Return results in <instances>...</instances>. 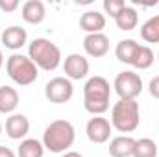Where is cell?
I'll use <instances>...</instances> for the list:
<instances>
[{
  "instance_id": "6da1fadb",
  "label": "cell",
  "mask_w": 159,
  "mask_h": 157,
  "mask_svg": "<svg viewBox=\"0 0 159 157\" xmlns=\"http://www.w3.org/2000/svg\"><path fill=\"white\" fill-rule=\"evenodd\" d=\"M111 85L104 76H93L83 85V107L93 117L104 115L109 109Z\"/></svg>"
},
{
  "instance_id": "7a4b0ae2",
  "label": "cell",
  "mask_w": 159,
  "mask_h": 157,
  "mask_svg": "<svg viewBox=\"0 0 159 157\" xmlns=\"http://www.w3.org/2000/svg\"><path fill=\"white\" fill-rule=\"evenodd\" d=\"M74 141H76V129H74L72 122H69L65 118L52 120L44 128L43 146H44V150H48L52 154L69 152V148L74 144Z\"/></svg>"
},
{
  "instance_id": "3957f363",
  "label": "cell",
  "mask_w": 159,
  "mask_h": 157,
  "mask_svg": "<svg viewBox=\"0 0 159 157\" xmlns=\"http://www.w3.org/2000/svg\"><path fill=\"white\" fill-rule=\"evenodd\" d=\"M28 57L37 65V69L52 72L61 65V50L50 39H34L28 44Z\"/></svg>"
},
{
  "instance_id": "277c9868",
  "label": "cell",
  "mask_w": 159,
  "mask_h": 157,
  "mask_svg": "<svg viewBox=\"0 0 159 157\" xmlns=\"http://www.w3.org/2000/svg\"><path fill=\"white\" fill-rule=\"evenodd\" d=\"M141 113L137 100H120L111 109V126L120 133H131L139 128Z\"/></svg>"
},
{
  "instance_id": "5b68a950",
  "label": "cell",
  "mask_w": 159,
  "mask_h": 157,
  "mask_svg": "<svg viewBox=\"0 0 159 157\" xmlns=\"http://www.w3.org/2000/svg\"><path fill=\"white\" fill-rule=\"evenodd\" d=\"M6 70L7 76L13 79L17 85H32L39 78V69L37 65L24 54H11L6 61Z\"/></svg>"
},
{
  "instance_id": "8992f818",
  "label": "cell",
  "mask_w": 159,
  "mask_h": 157,
  "mask_svg": "<svg viewBox=\"0 0 159 157\" xmlns=\"http://www.w3.org/2000/svg\"><path fill=\"white\" fill-rule=\"evenodd\" d=\"M113 89L120 100H135L143 92V79L133 70H122L113 81Z\"/></svg>"
},
{
  "instance_id": "52a82bcc",
  "label": "cell",
  "mask_w": 159,
  "mask_h": 157,
  "mask_svg": "<svg viewBox=\"0 0 159 157\" xmlns=\"http://www.w3.org/2000/svg\"><path fill=\"white\" fill-rule=\"evenodd\" d=\"M44 96L52 104H67L74 96L72 81L63 76H56L44 85Z\"/></svg>"
},
{
  "instance_id": "ba28073f",
  "label": "cell",
  "mask_w": 159,
  "mask_h": 157,
  "mask_svg": "<svg viewBox=\"0 0 159 157\" xmlns=\"http://www.w3.org/2000/svg\"><path fill=\"white\" fill-rule=\"evenodd\" d=\"M111 131H113V126L111 122L106 117L98 115V117H93L87 126H85V133H87V139L94 144H104L109 141L111 137Z\"/></svg>"
},
{
  "instance_id": "9c48e42d",
  "label": "cell",
  "mask_w": 159,
  "mask_h": 157,
  "mask_svg": "<svg viewBox=\"0 0 159 157\" xmlns=\"http://www.w3.org/2000/svg\"><path fill=\"white\" fill-rule=\"evenodd\" d=\"M89 59L81 54H69L63 61V70H65V78L69 79H83L89 74Z\"/></svg>"
},
{
  "instance_id": "30bf717a",
  "label": "cell",
  "mask_w": 159,
  "mask_h": 157,
  "mask_svg": "<svg viewBox=\"0 0 159 157\" xmlns=\"http://www.w3.org/2000/svg\"><path fill=\"white\" fill-rule=\"evenodd\" d=\"M30 133V120L26 115H20V113H13L9 115L6 120V135L13 141H24L26 135Z\"/></svg>"
},
{
  "instance_id": "8fae6325",
  "label": "cell",
  "mask_w": 159,
  "mask_h": 157,
  "mask_svg": "<svg viewBox=\"0 0 159 157\" xmlns=\"http://www.w3.org/2000/svg\"><path fill=\"white\" fill-rule=\"evenodd\" d=\"M83 50L91 57H104L109 52V37L102 34H89L83 39Z\"/></svg>"
},
{
  "instance_id": "7c38bea8",
  "label": "cell",
  "mask_w": 159,
  "mask_h": 157,
  "mask_svg": "<svg viewBox=\"0 0 159 157\" xmlns=\"http://www.w3.org/2000/svg\"><path fill=\"white\" fill-rule=\"evenodd\" d=\"M80 28L89 35V34H102V30L106 28V15L96 11V9H91V11H85L81 17H80Z\"/></svg>"
},
{
  "instance_id": "4fadbf2b",
  "label": "cell",
  "mask_w": 159,
  "mask_h": 157,
  "mask_svg": "<svg viewBox=\"0 0 159 157\" xmlns=\"http://www.w3.org/2000/svg\"><path fill=\"white\" fill-rule=\"evenodd\" d=\"M0 39H2V44H4L6 48H9V50H19V48H22V46L26 44L28 34H26V30H24L22 26H9V28H6V30L2 32Z\"/></svg>"
},
{
  "instance_id": "5bb4252c",
  "label": "cell",
  "mask_w": 159,
  "mask_h": 157,
  "mask_svg": "<svg viewBox=\"0 0 159 157\" xmlns=\"http://www.w3.org/2000/svg\"><path fill=\"white\" fill-rule=\"evenodd\" d=\"M135 139L129 135H119L109 142V155L111 157H133Z\"/></svg>"
},
{
  "instance_id": "9a60e30c",
  "label": "cell",
  "mask_w": 159,
  "mask_h": 157,
  "mask_svg": "<svg viewBox=\"0 0 159 157\" xmlns=\"http://www.w3.org/2000/svg\"><path fill=\"white\" fill-rule=\"evenodd\" d=\"M46 17V7L41 0H28L22 4V19L28 24H41Z\"/></svg>"
},
{
  "instance_id": "2e32d148",
  "label": "cell",
  "mask_w": 159,
  "mask_h": 157,
  "mask_svg": "<svg viewBox=\"0 0 159 157\" xmlns=\"http://www.w3.org/2000/svg\"><path fill=\"white\" fill-rule=\"evenodd\" d=\"M19 92L11 85H0V113L4 115H13V111L19 105Z\"/></svg>"
},
{
  "instance_id": "e0dca14e",
  "label": "cell",
  "mask_w": 159,
  "mask_h": 157,
  "mask_svg": "<svg viewBox=\"0 0 159 157\" xmlns=\"http://www.w3.org/2000/svg\"><path fill=\"white\" fill-rule=\"evenodd\" d=\"M115 24H117V28L122 30V32L135 30L137 24H139V13H137V9L131 7V6H126L119 13V17L115 19Z\"/></svg>"
},
{
  "instance_id": "ac0fdd59",
  "label": "cell",
  "mask_w": 159,
  "mask_h": 157,
  "mask_svg": "<svg viewBox=\"0 0 159 157\" xmlns=\"http://www.w3.org/2000/svg\"><path fill=\"white\" fill-rule=\"evenodd\" d=\"M152 65H154V52H152V48L146 46V44H139V48H137V52H135V56L131 59V67L137 69V70H146Z\"/></svg>"
},
{
  "instance_id": "d6986e66",
  "label": "cell",
  "mask_w": 159,
  "mask_h": 157,
  "mask_svg": "<svg viewBox=\"0 0 159 157\" xmlns=\"http://www.w3.org/2000/svg\"><path fill=\"white\" fill-rule=\"evenodd\" d=\"M137 48H139V43L135 39H122L115 48V56H117V59L120 63L131 65V59H133Z\"/></svg>"
},
{
  "instance_id": "ffe728a7",
  "label": "cell",
  "mask_w": 159,
  "mask_h": 157,
  "mask_svg": "<svg viewBox=\"0 0 159 157\" xmlns=\"http://www.w3.org/2000/svg\"><path fill=\"white\" fill-rule=\"evenodd\" d=\"M44 146L37 139H24L20 141V146L17 150V157H43Z\"/></svg>"
},
{
  "instance_id": "44dd1931",
  "label": "cell",
  "mask_w": 159,
  "mask_h": 157,
  "mask_svg": "<svg viewBox=\"0 0 159 157\" xmlns=\"http://www.w3.org/2000/svg\"><path fill=\"white\" fill-rule=\"evenodd\" d=\"M141 37L150 44H159V15L150 17L141 26Z\"/></svg>"
},
{
  "instance_id": "7402d4cb",
  "label": "cell",
  "mask_w": 159,
  "mask_h": 157,
  "mask_svg": "<svg viewBox=\"0 0 159 157\" xmlns=\"http://www.w3.org/2000/svg\"><path fill=\"white\" fill-rule=\"evenodd\" d=\"M133 157H157V144L148 137L135 141Z\"/></svg>"
},
{
  "instance_id": "603a6c76",
  "label": "cell",
  "mask_w": 159,
  "mask_h": 157,
  "mask_svg": "<svg viewBox=\"0 0 159 157\" xmlns=\"http://www.w3.org/2000/svg\"><path fill=\"white\" fill-rule=\"evenodd\" d=\"M128 4L124 2V0H104V11L109 15V17H113V19H117L119 17V13L126 7Z\"/></svg>"
},
{
  "instance_id": "cb8c5ba5",
  "label": "cell",
  "mask_w": 159,
  "mask_h": 157,
  "mask_svg": "<svg viewBox=\"0 0 159 157\" xmlns=\"http://www.w3.org/2000/svg\"><path fill=\"white\" fill-rule=\"evenodd\" d=\"M19 7V0H0V11L11 13Z\"/></svg>"
},
{
  "instance_id": "d4e9b609",
  "label": "cell",
  "mask_w": 159,
  "mask_h": 157,
  "mask_svg": "<svg viewBox=\"0 0 159 157\" xmlns=\"http://www.w3.org/2000/svg\"><path fill=\"white\" fill-rule=\"evenodd\" d=\"M148 89H150V94H152L154 98H157V100H159V76H156V78L150 81Z\"/></svg>"
},
{
  "instance_id": "484cf974",
  "label": "cell",
  "mask_w": 159,
  "mask_h": 157,
  "mask_svg": "<svg viewBox=\"0 0 159 157\" xmlns=\"http://www.w3.org/2000/svg\"><path fill=\"white\" fill-rule=\"evenodd\" d=\"M0 157H17V154L7 146H0Z\"/></svg>"
},
{
  "instance_id": "4316f807",
  "label": "cell",
  "mask_w": 159,
  "mask_h": 157,
  "mask_svg": "<svg viewBox=\"0 0 159 157\" xmlns=\"http://www.w3.org/2000/svg\"><path fill=\"white\" fill-rule=\"evenodd\" d=\"M61 157H83V155H81L80 152H72V150H69V152H65Z\"/></svg>"
},
{
  "instance_id": "83f0119b",
  "label": "cell",
  "mask_w": 159,
  "mask_h": 157,
  "mask_svg": "<svg viewBox=\"0 0 159 157\" xmlns=\"http://www.w3.org/2000/svg\"><path fill=\"white\" fill-rule=\"evenodd\" d=\"M2 65H4V56H2V50H0V69H2Z\"/></svg>"
},
{
  "instance_id": "f1b7e54d",
  "label": "cell",
  "mask_w": 159,
  "mask_h": 157,
  "mask_svg": "<svg viewBox=\"0 0 159 157\" xmlns=\"http://www.w3.org/2000/svg\"><path fill=\"white\" fill-rule=\"evenodd\" d=\"M2 129H4V128H2V122H0V135H2Z\"/></svg>"
},
{
  "instance_id": "f546056e",
  "label": "cell",
  "mask_w": 159,
  "mask_h": 157,
  "mask_svg": "<svg viewBox=\"0 0 159 157\" xmlns=\"http://www.w3.org/2000/svg\"><path fill=\"white\" fill-rule=\"evenodd\" d=\"M157 59H159V52H157Z\"/></svg>"
}]
</instances>
